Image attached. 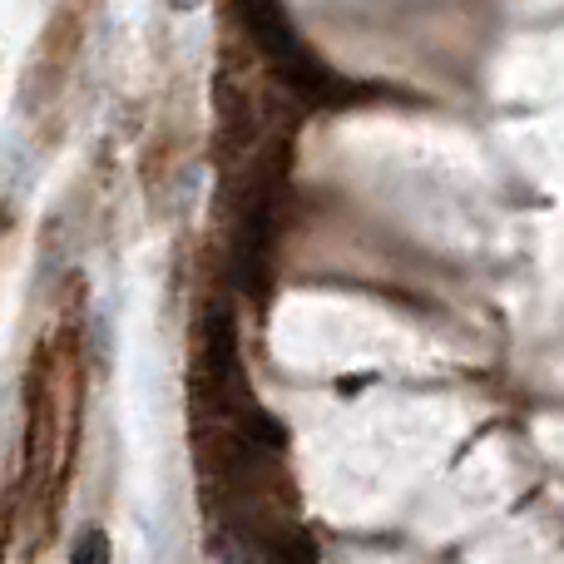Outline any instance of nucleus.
Listing matches in <instances>:
<instances>
[{
    "label": "nucleus",
    "mask_w": 564,
    "mask_h": 564,
    "mask_svg": "<svg viewBox=\"0 0 564 564\" xmlns=\"http://www.w3.org/2000/svg\"><path fill=\"white\" fill-rule=\"evenodd\" d=\"M69 564H109V535L99 525H89L85 535L75 540V550H69Z\"/></svg>",
    "instance_id": "1"
},
{
    "label": "nucleus",
    "mask_w": 564,
    "mask_h": 564,
    "mask_svg": "<svg viewBox=\"0 0 564 564\" xmlns=\"http://www.w3.org/2000/svg\"><path fill=\"white\" fill-rule=\"evenodd\" d=\"M169 6H174L178 15H188V10H198V6H204V0H169Z\"/></svg>",
    "instance_id": "2"
}]
</instances>
